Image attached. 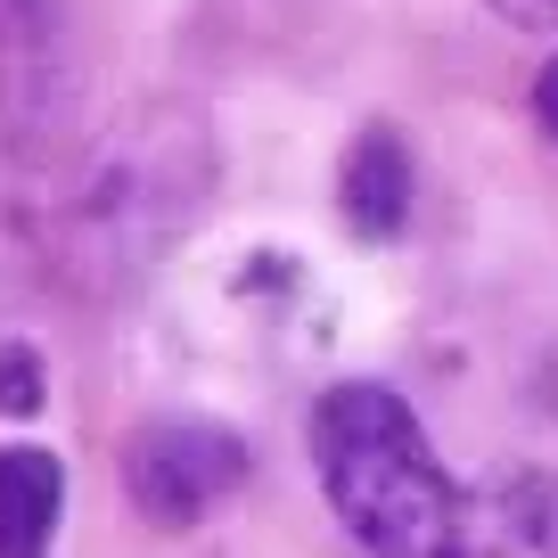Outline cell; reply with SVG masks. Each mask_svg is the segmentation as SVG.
<instances>
[{"label":"cell","mask_w":558,"mask_h":558,"mask_svg":"<svg viewBox=\"0 0 558 558\" xmlns=\"http://www.w3.org/2000/svg\"><path fill=\"white\" fill-rule=\"evenodd\" d=\"M41 411V353L25 337L0 345V418H34Z\"/></svg>","instance_id":"7"},{"label":"cell","mask_w":558,"mask_h":558,"mask_svg":"<svg viewBox=\"0 0 558 558\" xmlns=\"http://www.w3.org/2000/svg\"><path fill=\"white\" fill-rule=\"evenodd\" d=\"M66 518V460L50 444H0V558H50Z\"/></svg>","instance_id":"5"},{"label":"cell","mask_w":558,"mask_h":558,"mask_svg":"<svg viewBox=\"0 0 558 558\" xmlns=\"http://www.w3.org/2000/svg\"><path fill=\"white\" fill-rule=\"evenodd\" d=\"M313 469L337 525L378 558H493L509 550L501 501H476L436 460L395 386H329L313 402Z\"/></svg>","instance_id":"1"},{"label":"cell","mask_w":558,"mask_h":558,"mask_svg":"<svg viewBox=\"0 0 558 558\" xmlns=\"http://www.w3.org/2000/svg\"><path fill=\"white\" fill-rule=\"evenodd\" d=\"M501 525H509V542H525L534 558H558V476L550 469H525V476H509L501 493Z\"/></svg>","instance_id":"6"},{"label":"cell","mask_w":558,"mask_h":558,"mask_svg":"<svg viewBox=\"0 0 558 558\" xmlns=\"http://www.w3.org/2000/svg\"><path fill=\"white\" fill-rule=\"evenodd\" d=\"M206 190H214V140L190 132V116H173V107L132 116L116 140L90 148L83 190L66 197V246L90 255L99 271H132L181 239Z\"/></svg>","instance_id":"2"},{"label":"cell","mask_w":558,"mask_h":558,"mask_svg":"<svg viewBox=\"0 0 558 558\" xmlns=\"http://www.w3.org/2000/svg\"><path fill=\"white\" fill-rule=\"evenodd\" d=\"M534 123L558 140V58H542V74H534Z\"/></svg>","instance_id":"8"},{"label":"cell","mask_w":558,"mask_h":558,"mask_svg":"<svg viewBox=\"0 0 558 558\" xmlns=\"http://www.w3.org/2000/svg\"><path fill=\"white\" fill-rule=\"evenodd\" d=\"M411 190H418L411 140L386 132V123H369V132L345 148V173H337V214L353 222V239H369V246L402 239V230H411Z\"/></svg>","instance_id":"4"},{"label":"cell","mask_w":558,"mask_h":558,"mask_svg":"<svg viewBox=\"0 0 558 558\" xmlns=\"http://www.w3.org/2000/svg\"><path fill=\"white\" fill-rule=\"evenodd\" d=\"M493 9H501L509 25H525V34H534V25H558V0H493Z\"/></svg>","instance_id":"9"},{"label":"cell","mask_w":558,"mask_h":558,"mask_svg":"<svg viewBox=\"0 0 558 558\" xmlns=\"http://www.w3.org/2000/svg\"><path fill=\"white\" fill-rule=\"evenodd\" d=\"M116 469H123V501L157 534H190L246 485L255 460L222 418H140L116 444Z\"/></svg>","instance_id":"3"}]
</instances>
